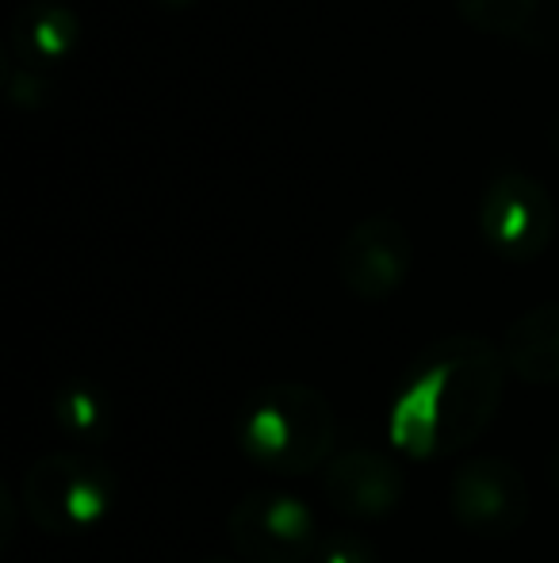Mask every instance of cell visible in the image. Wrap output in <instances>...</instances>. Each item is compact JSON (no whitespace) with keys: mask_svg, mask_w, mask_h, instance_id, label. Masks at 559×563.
<instances>
[{"mask_svg":"<svg viewBox=\"0 0 559 563\" xmlns=\"http://www.w3.org/2000/svg\"><path fill=\"white\" fill-rule=\"evenodd\" d=\"M506 356L476 334L425 345L403 372L391 407V438L414 460L452 456L483 438L506 391Z\"/></svg>","mask_w":559,"mask_h":563,"instance_id":"1","label":"cell"},{"mask_svg":"<svg viewBox=\"0 0 559 563\" xmlns=\"http://www.w3.org/2000/svg\"><path fill=\"white\" fill-rule=\"evenodd\" d=\"M337 438L334 407L306 384H265L238 410V445L272 475H306L326 464Z\"/></svg>","mask_w":559,"mask_h":563,"instance_id":"2","label":"cell"},{"mask_svg":"<svg viewBox=\"0 0 559 563\" xmlns=\"http://www.w3.org/2000/svg\"><path fill=\"white\" fill-rule=\"evenodd\" d=\"M23 510L46 533H89L112 514L120 479L89 452H46L23 475Z\"/></svg>","mask_w":559,"mask_h":563,"instance_id":"3","label":"cell"},{"mask_svg":"<svg viewBox=\"0 0 559 563\" xmlns=\"http://www.w3.org/2000/svg\"><path fill=\"white\" fill-rule=\"evenodd\" d=\"M479 234L499 257L537 261L556 234V203L540 180L499 169L479 196Z\"/></svg>","mask_w":559,"mask_h":563,"instance_id":"4","label":"cell"},{"mask_svg":"<svg viewBox=\"0 0 559 563\" xmlns=\"http://www.w3.org/2000/svg\"><path fill=\"white\" fill-rule=\"evenodd\" d=\"M231 544L246 563H311L322 533L306 503L283 490H254L226 518Z\"/></svg>","mask_w":559,"mask_h":563,"instance_id":"5","label":"cell"},{"mask_svg":"<svg viewBox=\"0 0 559 563\" xmlns=\"http://www.w3.org/2000/svg\"><path fill=\"white\" fill-rule=\"evenodd\" d=\"M452 518L476 537H510L522 529L529 514V487L525 475L510 460L483 456L456 467L448 483Z\"/></svg>","mask_w":559,"mask_h":563,"instance_id":"6","label":"cell"},{"mask_svg":"<svg viewBox=\"0 0 559 563\" xmlns=\"http://www.w3.org/2000/svg\"><path fill=\"white\" fill-rule=\"evenodd\" d=\"M414 265L411 230L395 216L360 219L337 245V276L357 299L380 303L403 288L406 273Z\"/></svg>","mask_w":559,"mask_h":563,"instance_id":"7","label":"cell"},{"mask_svg":"<svg viewBox=\"0 0 559 563\" xmlns=\"http://www.w3.org/2000/svg\"><path fill=\"white\" fill-rule=\"evenodd\" d=\"M403 472L391 456L376 449L337 452L322 472V490L329 506L353 521H376L391 514L403 498Z\"/></svg>","mask_w":559,"mask_h":563,"instance_id":"8","label":"cell"},{"mask_svg":"<svg viewBox=\"0 0 559 563\" xmlns=\"http://www.w3.org/2000/svg\"><path fill=\"white\" fill-rule=\"evenodd\" d=\"M81 46V15L62 0H23L12 12L8 51L20 54L31 66H54L74 58Z\"/></svg>","mask_w":559,"mask_h":563,"instance_id":"9","label":"cell"},{"mask_svg":"<svg viewBox=\"0 0 559 563\" xmlns=\"http://www.w3.org/2000/svg\"><path fill=\"white\" fill-rule=\"evenodd\" d=\"M502 356L525 384H559V303H540L510 322Z\"/></svg>","mask_w":559,"mask_h":563,"instance_id":"10","label":"cell"},{"mask_svg":"<svg viewBox=\"0 0 559 563\" xmlns=\"http://www.w3.org/2000/svg\"><path fill=\"white\" fill-rule=\"evenodd\" d=\"M51 415L66 438L81 441V445H104L115 430V407L97 384H66L54 391Z\"/></svg>","mask_w":559,"mask_h":563,"instance_id":"11","label":"cell"},{"mask_svg":"<svg viewBox=\"0 0 559 563\" xmlns=\"http://www.w3.org/2000/svg\"><path fill=\"white\" fill-rule=\"evenodd\" d=\"M460 15L479 31H491L502 38H537L533 31L540 27V8L545 0H456Z\"/></svg>","mask_w":559,"mask_h":563,"instance_id":"12","label":"cell"},{"mask_svg":"<svg viewBox=\"0 0 559 563\" xmlns=\"http://www.w3.org/2000/svg\"><path fill=\"white\" fill-rule=\"evenodd\" d=\"M0 74H4V97L20 112H38L51 100V77H46V69L23 62L20 54L8 51L4 62H0Z\"/></svg>","mask_w":559,"mask_h":563,"instance_id":"13","label":"cell"},{"mask_svg":"<svg viewBox=\"0 0 559 563\" xmlns=\"http://www.w3.org/2000/svg\"><path fill=\"white\" fill-rule=\"evenodd\" d=\"M311 563H376V544L357 529H334L318 541Z\"/></svg>","mask_w":559,"mask_h":563,"instance_id":"14","label":"cell"},{"mask_svg":"<svg viewBox=\"0 0 559 563\" xmlns=\"http://www.w3.org/2000/svg\"><path fill=\"white\" fill-rule=\"evenodd\" d=\"M548 139H552V146L559 150V112L552 115V123H548Z\"/></svg>","mask_w":559,"mask_h":563,"instance_id":"15","label":"cell"},{"mask_svg":"<svg viewBox=\"0 0 559 563\" xmlns=\"http://www.w3.org/2000/svg\"><path fill=\"white\" fill-rule=\"evenodd\" d=\"M548 467H552V479H556V487H559V445L552 449V460H548Z\"/></svg>","mask_w":559,"mask_h":563,"instance_id":"16","label":"cell"},{"mask_svg":"<svg viewBox=\"0 0 559 563\" xmlns=\"http://www.w3.org/2000/svg\"><path fill=\"white\" fill-rule=\"evenodd\" d=\"M200 563H234V560H200Z\"/></svg>","mask_w":559,"mask_h":563,"instance_id":"17","label":"cell"},{"mask_svg":"<svg viewBox=\"0 0 559 563\" xmlns=\"http://www.w3.org/2000/svg\"><path fill=\"white\" fill-rule=\"evenodd\" d=\"M169 4H192V0H169Z\"/></svg>","mask_w":559,"mask_h":563,"instance_id":"18","label":"cell"}]
</instances>
